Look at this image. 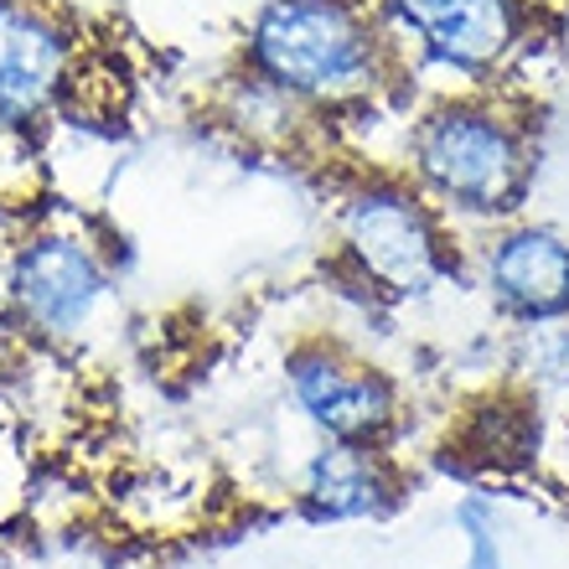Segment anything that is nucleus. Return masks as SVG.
<instances>
[{"mask_svg": "<svg viewBox=\"0 0 569 569\" xmlns=\"http://www.w3.org/2000/svg\"><path fill=\"white\" fill-rule=\"evenodd\" d=\"M456 450H466L471 461L492 466V471L523 466L539 450V399H533V389H497L481 405H471Z\"/></svg>", "mask_w": 569, "mask_h": 569, "instance_id": "obj_10", "label": "nucleus"}, {"mask_svg": "<svg viewBox=\"0 0 569 569\" xmlns=\"http://www.w3.org/2000/svg\"><path fill=\"white\" fill-rule=\"evenodd\" d=\"M461 523H466V569H502V549H497V528L487 518L481 502H466L461 508Z\"/></svg>", "mask_w": 569, "mask_h": 569, "instance_id": "obj_12", "label": "nucleus"}, {"mask_svg": "<svg viewBox=\"0 0 569 569\" xmlns=\"http://www.w3.org/2000/svg\"><path fill=\"white\" fill-rule=\"evenodd\" d=\"M120 296V264L78 223H37L6 254V316L37 347L89 342Z\"/></svg>", "mask_w": 569, "mask_h": 569, "instance_id": "obj_4", "label": "nucleus"}, {"mask_svg": "<svg viewBox=\"0 0 569 569\" xmlns=\"http://www.w3.org/2000/svg\"><path fill=\"white\" fill-rule=\"evenodd\" d=\"M331 270L368 306H420L471 270L461 233L399 166L368 161L331 197Z\"/></svg>", "mask_w": 569, "mask_h": 569, "instance_id": "obj_3", "label": "nucleus"}, {"mask_svg": "<svg viewBox=\"0 0 569 569\" xmlns=\"http://www.w3.org/2000/svg\"><path fill=\"white\" fill-rule=\"evenodd\" d=\"M243 73L264 78L321 124H352L399 89V52L368 0H259Z\"/></svg>", "mask_w": 569, "mask_h": 569, "instance_id": "obj_2", "label": "nucleus"}, {"mask_svg": "<svg viewBox=\"0 0 569 569\" xmlns=\"http://www.w3.org/2000/svg\"><path fill=\"white\" fill-rule=\"evenodd\" d=\"M284 399L321 440L347 446H393L405 430V389L399 378L358 352L352 342L311 331L284 347L280 362Z\"/></svg>", "mask_w": 569, "mask_h": 569, "instance_id": "obj_5", "label": "nucleus"}, {"mask_svg": "<svg viewBox=\"0 0 569 569\" xmlns=\"http://www.w3.org/2000/svg\"><path fill=\"white\" fill-rule=\"evenodd\" d=\"M393 166L446 212L456 233L461 228L492 233L523 218L533 197L539 177L533 120L502 89L440 93L405 120Z\"/></svg>", "mask_w": 569, "mask_h": 569, "instance_id": "obj_1", "label": "nucleus"}, {"mask_svg": "<svg viewBox=\"0 0 569 569\" xmlns=\"http://www.w3.org/2000/svg\"><path fill=\"white\" fill-rule=\"evenodd\" d=\"M518 368L533 393H569V321L518 331Z\"/></svg>", "mask_w": 569, "mask_h": 569, "instance_id": "obj_11", "label": "nucleus"}, {"mask_svg": "<svg viewBox=\"0 0 569 569\" xmlns=\"http://www.w3.org/2000/svg\"><path fill=\"white\" fill-rule=\"evenodd\" d=\"M471 280L481 284L487 306L518 331L569 321V233L512 218L481 233Z\"/></svg>", "mask_w": 569, "mask_h": 569, "instance_id": "obj_8", "label": "nucleus"}, {"mask_svg": "<svg viewBox=\"0 0 569 569\" xmlns=\"http://www.w3.org/2000/svg\"><path fill=\"white\" fill-rule=\"evenodd\" d=\"M405 466L393 446H347L321 440L306 456L296 502L316 523H378L405 502Z\"/></svg>", "mask_w": 569, "mask_h": 569, "instance_id": "obj_9", "label": "nucleus"}, {"mask_svg": "<svg viewBox=\"0 0 569 569\" xmlns=\"http://www.w3.org/2000/svg\"><path fill=\"white\" fill-rule=\"evenodd\" d=\"M373 11L399 52V73H446L456 93L492 89L523 52L518 0H378Z\"/></svg>", "mask_w": 569, "mask_h": 569, "instance_id": "obj_6", "label": "nucleus"}, {"mask_svg": "<svg viewBox=\"0 0 569 569\" xmlns=\"http://www.w3.org/2000/svg\"><path fill=\"white\" fill-rule=\"evenodd\" d=\"M83 47L52 0H0V136L37 140L73 99Z\"/></svg>", "mask_w": 569, "mask_h": 569, "instance_id": "obj_7", "label": "nucleus"}]
</instances>
